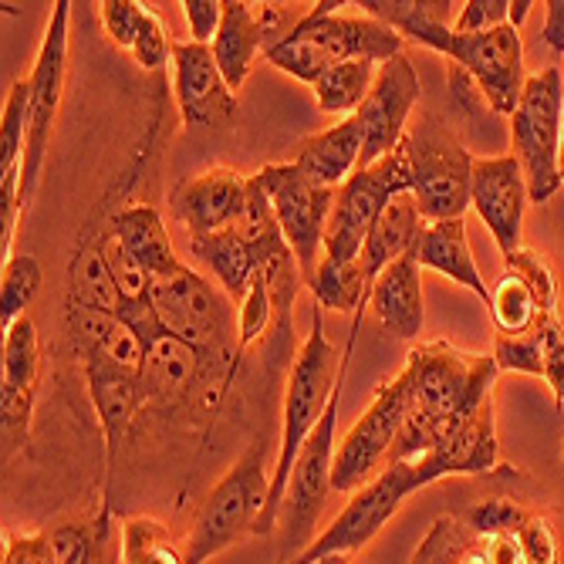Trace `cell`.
Masks as SVG:
<instances>
[{
    "instance_id": "obj_4",
    "label": "cell",
    "mask_w": 564,
    "mask_h": 564,
    "mask_svg": "<svg viewBox=\"0 0 564 564\" xmlns=\"http://www.w3.org/2000/svg\"><path fill=\"white\" fill-rule=\"evenodd\" d=\"M402 149L413 173V199L426 224L459 220L470 207L474 156L459 132L436 112H420L402 135Z\"/></svg>"
},
{
    "instance_id": "obj_7",
    "label": "cell",
    "mask_w": 564,
    "mask_h": 564,
    "mask_svg": "<svg viewBox=\"0 0 564 564\" xmlns=\"http://www.w3.org/2000/svg\"><path fill=\"white\" fill-rule=\"evenodd\" d=\"M281 247H288V240L258 176H250V207L240 224L210 237H189V250L196 253V261L207 264L224 294L237 304L247 297L250 284L264 274Z\"/></svg>"
},
{
    "instance_id": "obj_48",
    "label": "cell",
    "mask_w": 564,
    "mask_h": 564,
    "mask_svg": "<svg viewBox=\"0 0 564 564\" xmlns=\"http://www.w3.org/2000/svg\"><path fill=\"white\" fill-rule=\"evenodd\" d=\"M541 341H544V382L551 386L561 405L564 402V318L561 315H554L541 328Z\"/></svg>"
},
{
    "instance_id": "obj_26",
    "label": "cell",
    "mask_w": 564,
    "mask_h": 564,
    "mask_svg": "<svg viewBox=\"0 0 564 564\" xmlns=\"http://www.w3.org/2000/svg\"><path fill=\"white\" fill-rule=\"evenodd\" d=\"M68 325L78 341L82 358H98V362L119 366L126 372L142 376L145 348L135 332L112 312H95V307L68 304Z\"/></svg>"
},
{
    "instance_id": "obj_36",
    "label": "cell",
    "mask_w": 564,
    "mask_h": 564,
    "mask_svg": "<svg viewBox=\"0 0 564 564\" xmlns=\"http://www.w3.org/2000/svg\"><path fill=\"white\" fill-rule=\"evenodd\" d=\"M307 291L315 294L318 307H332V312H341V315H362V304L369 297L366 268H362V261L338 264V261L322 258Z\"/></svg>"
},
{
    "instance_id": "obj_33",
    "label": "cell",
    "mask_w": 564,
    "mask_h": 564,
    "mask_svg": "<svg viewBox=\"0 0 564 564\" xmlns=\"http://www.w3.org/2000/svg\"><path fill=\"white\" fill-rule=\"evenodd\" d=\"M376 72H379V65L369 62V58H355V62L335 65L332 72H325L312 85L318 109L325 116H335L338 122L351 119L358 109H362V101L369 98V91L376 85Z\"/></svg>"
},
{
    "instance_id": "obj_6",
    "label": "cell",
    "mask_w": 564,
    "mask_h": 564,
    "mask_svg": "<svg viewBox=\"0 0 564 564\" xmlns=\"http://www.w3.org/2000/svg\"><path fill=\"white\" fill-rule=\"evenodd\" d=\"M564 75L557 65L528 78L518 112L510 116V156L524 170L531 203H547L561 180Z\"/></svg>"
},
{
    "instance_id": "obj_18",
    "label": "cell",
    "mask_w": 564,
    "mask_h": 564,
    "mask_svg": "<svg viewBox=\"0 0 564 564\" xmlns=\"http://www.w3.org/2000/svg\"><path fill=\"white\" fill-rule=\"evenodd\" d=\"M470 207L480 214L484 227L490 230L503 258L521 250V230H524V214L531 207V189L521 163L510 152L507 156H484L474 163Z\"/></svg>"
},
{
    "instance_id": "obj_19",
    "label": "cell",
    "mask_w": 564,
    "mask_h": 564,
    "mask_svg": "<svg viewBox=\"0 0 564 564\" xmlns=\"http://www.w3.org/2000/svg\"><path fill=\"white\" fill-rule=\"evenodd\" d=\"M173 95L186 129H210L237 109V91L227 85L214 47L196 41H173Z\"/></svg>"
},
{
    "instance_id": "obj_47",
    "label": "cell",
    "mask_w": 564,
    "mask_h": 564,
    "mask_svg": "<svg viewBox=\"0 0 564 564\" xmlns=\"http://www.w3.org/2000/svg\"><path fill=\"white\" fill-rule=\"evenodd\" d=\"M510 24V0H467L459 4L453 34H484Z\"/></svg>"
},
{
    "instance_id": "obj_17",
    "label": "cell",
    "mask_w": 564,
    "mask_h": 564,
    "mask_svg": "<svg viewBox=\"0 0 564 564\" xmlns=\"http://www.w3.org/2000/svg\"><path fill=\"white\" fill-rule=\"evenodd\" d=\"M420 95H423L420 75H416L413 58H409L405 51H402V55H395L392 62L379 65L369 98L362 101V109L355 112L358 122H362V132H366V145H362L358 170H369L372 163L389 156V152L402 142Z\"/></svg>"
},
{
    "instance_id": "obj_49",
    "label": "cell",
    "mask_w": 564,
    "mask_h": 564,
    "mask_svg": "<svg viewBox=\"0 0 564 564\" xmlns=\"http://www.w3.org/2000/svg\"><path fill=\"white\" fill-rule=\"evenodd\" d=\"M0 564H58L47 531L37 534H4V561Z\"/></svg>"
},
{
    "instance_id": "obj_52",
    "label": "cell",
    "mask_w": 564,
    "mask_h": 564,
    "mask_svg": "<svg viewBox=\"0 0 564 564\" xmlns=\"http://www.w3.org/2000/svg\"><path fill=\"white\" fill-rule=\"evenodd\" d=\"M484 551H487L490 564H524V557H521V547H518L514 534L487 538V541H484Z\"/></svg>"
},
{
    "instance_id": "obj_32",
    "label": "cell",
    "mask_w": 564,
    "mask_h": 564,
    "mask_svg": "<svg viewBox=\"0 0 564 564\" xmlns=\"http://www.w3.org/2000/svg\"><path fill=\"white\" fill-rule=\"evenodd\" d=\"M199 355L186 341L166 335L152 348H145V362H142V392L149 399H176L189 392V386L199 376Z\"/></svg>"
},
{
    "instance_id": "obj_34",
    "label": "cell",
    "mask_w": 564,
    "mask_h": 564,
    "mask_svg": "<svg viewBox=\"0 0 564 564\" xmlns=\"http://www.w3.org/2000/svg\"><path fill=\"white\" fill-rule=\"evenodd\" d=\"M58 564H109V514L68 518L47 531Z\"/></svg>"
},
{
    "instance_id": "obj_11",
    "label": "cell",
    "mask_w": 564,
    "mask_h": 564,
    "mask_svg": "<svg viewBox=\"0 0 564 564\" xmlns=\"http://www.w3.org/2000/svg\"><path fill=\"white\" fill-rule=\"evenodd\" d=\"M345 369H348V351L341 358V379H345ZM341 379L335 386V395L325 409V416L318 423V430L312 433V440L304 443L297 464L291 470V480H288V497H284V510H281V521H284V531H281V541H284V557L278 564H288L294 561L307 544V538L315 534V524L325 510V500L332 490V464H335V426H338V399H341Z\"/></svg>"
},
{
    "instance_id": "obj_45",
    "label": "cell",
    "mask_w": 564,
    "mask_h": 564,
    "mask_svg": "<svg viewBox=\"0 0 564 564\" xmlns=\"http://www.w3.org/2000/svg\"><path fill=\"white\" fill-rule=\"evenodd\" d=\"M518 547H521V557L524 564H557L561 561V541H557V531L547 518L541 514H531V521L514 534Z\"/></svg>"
},
{
    "instance_id": "obj_22",
    "label": "cell",
    "mask_w": 564,
    "mask_h": 564,
    "mask_svg": "<svg viewBox=\"0 0 564 564\" xmlns=\"http://www.w3.org/2000/svg\"><path fill=\"white\" fill-rule=\"evenodd\" d=\"M497 456H500V446H497L494 395H490L456 430H449L423 459H413V464H420L430 484H436L446 477L490 474L497 467Z\"/></svg>"
},
{
    "instance_id": "obj_15",
    "label": "cell",
    "mask_w": 564,
    "mask_h": 564,
    "mask_svg": "<svg viewBox=\"0 0 564 564\" xmlns=\"http://www.w3.org/2000/svg\"><path fill=\"white\" fill-rule=\"evenodd\" d=\"M490 322L494 335H538L557 312V278L547 258L521 247L503 258V278L490 291Z\"/></svg>"
},
{
    "instance_id": "obj_56",
    "label": "cell",
    "mask_w": 564,
    "mask_h": 564,
    "mask_svg": "<svg viewBox=\"0 0 564 564\" xmlns=\"http://www.w3.org/2000/svg\"><path fill=\"white\" fill-rule=\"evenodd\" d=\"M561 180H564V132H561Z\"/></svg>"
},
{
    "instance_id": "obj_9",
    "label": "cell",
    "mask_w": 564,
    "mask_h": 564,
    "mask_svg": "<svg viewBox=\"0 0 564 564\" xmlns=\"http://www.w3.org/2000/svg\"><path fill=\"white\" fill-rule=\"evenodd\" d=\"M423 487H430V477L423 474L420 464H413V459L389 464L369 487L351 494L348 503L341 507V514L332 521V528L325 534H318L288 564H318L325 557L355 554L358 547H366L392 521V514L409 494H416Z\"/></svg>"
},
{
    "instance_id": "obj_14",
    "label": "cell",
    "mask_w": 564,
    "mask_h": 564,
    "mask_svg": "<svg viewBox=\"0 0 564 564\" xmlns=\"http://www.w3.org/2000/svg\"><path fill=\"white\" fill-rule=\"evenodd\" d=\"M440 55H446L449 65L470 75L490 112L507 119L518 112L528 85L521 31L503 24L484 34H449Z\"/></svg>"
},
{
    "instance_id": "obj_38",
    "label": "cell",
    "mask_w": 564,
    "mask_h": 564,
    "mask_svg": "<svg viewBox=\"0 0 564 564\" xmlns=\"http://www.w3.org/2000/svg\"><path fill=\"white\" fill-rule=\"evenodd\" d=\"M0 278H4V288H0V325L8 332L37 301L44 288V268L31 253H14L11 261H4V274Z\"/></svg>"
},
{
    "instance_id": "obj_51",
    "label": "cell",
    "mask_w": 564,
    "mask_h": 564,
    "mask_svg": "<svg viewBox=\"0 0 564 564\" xmlns=\"http://www.w3.org/2000/svg\"><path fill=\"white\" fill-rule=\"evenodd\" d=\"M547 18H544V34L541 41L554 51V55H564V0H551Z\"/></svg>"
},
{
    "instance_id": "obj_5",
    "label": "cell",
    "mask_w": 564,
    "mask_h": 564,
    "mask_svg": "<svg viewBox=\"0 0 564 564\" xmlns=\"http://www.w3.org/2000/svg\"><path fill=\"white\" fill-rule=\"evenodd\" d=\"M271 494L264 443H253L230 467V474L207 494L186 538V564H207L243 534H253Z\"/></svg>"
},
{
    "instance_id": "obj_55",
    "label": "cell",
    "mask_w": 564,
    "mask_h": 564,
    "mask_svg": "<svg viewBox=\"0 0 564 564\" xmlns=\"http://www.w3.org/2000/svg\"><path fill=\"white\" fill-rule=\"evenodd\" d=\"M318 564H348V557H325V561H318Z\"/></svg>"
},
{
    "instance_id": "obj_37",
    "label": "cell",
    "mask_w": 564,
    "mask_h": 564,
    "mask_svg": "<svg viewBox=\"0 0 564 564\" xmlns=\"http://www.w3.org/2000/svg\"><path fill=\"white\" fill-rule=\"evenodd\" d=\"M72 304L95 307V312H112V315H119L122 307V294L116 288V278L98 240L82 247L78 258L72 261Z\"/></svg>"
},
{
    "instance_id": "obj_44",
    "label": "cell",
    "mask_w": 564,
    "mask_h": 564,
    "mask_svg": "<svg viewBox=\"0 0 564 564\" xmlns=\"http://www.w3.org/2000/svg\"><path fill=\"white\" fill-rule=\"evenodd\" d=\"M274 318V301H271V288H268V274H261L250 284L247 297L237 304V332H240V345L258 341L268 325Z\"/></svg>"
},
{
    "instance_id": "obj_24",
    "label": "cell",
    "mask_w": 564,
    "mask_h": 564,
    "mask_svg": "<svg viewBox=\"0 0 564 564\" xmlns=\"http://www.w3.org/2000/svg\"><path fill=\"white\" fill-rule=\"evenodd\" d=\"M82 362H85L88 395H91V405H95L98 426H101V433H106L109 464H112L116 449H119V440L126 436L129 423L139 413V405L145 402L142 379L135 372L119 369V366L98 362V358H82Z\"/></svg>"
},
{
    "instance_id": "obj_1",
    "label": "cell",
    "mask_w": 564,
    "mask_h": 564,
    "mask_svg": "<svg viewBox=\"0 0 564 564\" xmlns=\"http://www.w3.org/2000/svg\"><path fill=\"white\" fill-rule=\"evenodd\" d=\"M402 376L409 382V416L389 464L423 459L449 430L494 395L500 369L494 355L459 351L449 341H426L409 351Z\"/></svg>"
},
{
    "instance_id": "obj_27",
    "label": "cell",
    "mask_w": 564,
    "mask_h": 564,
    "mask_svg": "<svg viewBox=\"0 0 564 564\" xmlns=\"http://www.w3.org/2000/svg\"><path fill=\"white\" fill-rule=\"evenodd\" d=\"M210 47H214V58H217L227 85L234 91L243 88L253 58L268 51V31H264L261 4H247V0H227L220 31H217Z\"/></svg>"
},
{
    "instance_id": "obj_40",
    "label": "cell",
    "mask_w": 564,
    "mask_h": 564,
    "mask_svg": "<svg viewBox=\"0 0 564 564\" xmlns=\"http://www.w3.org/2000/svg\"><path fill=\"white\" fill-rule=\"evenodd\" d=\"M474 534L459 518H436L426 538L420 541L413 564H459L464 551L470 547Z\"/></svg>"
},
{
    "instance_id": "obj_8",
    "label": "cell",
    "mask_w": 564,
    "mask_h": 564,
    "mask_svg": "<svg viewBox=\"0 0 564 564\" xmlns=\"http://www.w3.org/2000/svg\"><path fill=\"white\" fill-rule=\"evenodd\" d=\"M402 193H413V173H409L405 149L399 142L389 156H382L369 170H355L351 180L338 189L325 234V258L338 264L362 261V247L372 227Z\"/></svg>"
},
{
    "instance_id": "obj_25",
    "label": "cell",
    "mask_w": 564,
    "mask_h": 564,
    "mask_svg": "<svg viewBox=\"0 0 564 564\" xmlns=\"http://www.w3.org/2000/svg\"><path fill=\"white\" fill-rule=\"evenodd\" d=\"M362 145H366L362 122H358V116H351V119L332 122L325 132L307 135L294 152V166H301L307 176L332 189H341L358 170Z\"/></svg>"
},
{
    "instance_id": "obj_29",
    "label": "cell",
    "mask_w": 564,
    "mask_h": 564,
    "mask_svg": "<svg viewBox=\"0 0 564 564\" xmlns=\"http://www.w3.org/2000/svg\"><path fill=\"white\" fill-rule=\"evenodd\" d=\"M358 8L399 31L405 41L423 44L430 51H443L456 24L453 14H459V4H453V0H362Z\"/></svg>"
},
{
    "instance_id": "obj_10",
    "label": "cell",
    "mask_w": 564,
    "mask_h": 564,
    "mask_svg": "<svg viewBox=\"0 0 564 564\" xmlns=\"http://www.w3.org/2000/svg\"><path fill=\"white\" fill-rule=\"evenodd\" d=\"M253 176H258V183L264 186V193L271 199L281 234L294 253L304 288H307L325 258V234H328V220L335 210L338 189L312 180L294 163H271Z\"/></svg>"
},
{
    "instance_id": "obj_12",
    "label": "cell",
    "mask_w": 564,
    "mask_h": 564,
    "mask_svg": "<svg viewBox=\"0 0 564 564\" xmlns=\"http://www.w3.org/2000/svg\"><path fill=\"white\" fill-rule=\"evenodd\" d=\"M405 416H409V382L399 372L386 386L376 389V399L369 402L362 420H358L338 443L335 464H332L335 494H358L379 477L382 464L389 467Z\"/></svg>"
},
{
    "instance_id": "obj_39",
    "label": "cell",
    "mask_w": 564,
    "mask_h": 564,
    "mask_svg": "<svg viewBox=\"0 0 564 564\" xmlns=\"http://www.w3.org/2000/svg\"><path fill=\"white\" fill-rule=\"evenodd\" d=\"M531 521L528 510L514 500V497H490V500H480L467 510V531L477 538V541H487V538H500V534H518L524 524Z\"/></svg>"
},
{
    "instance_id": "obj_42",
    "label": "cell",
    "mask_w": 564,
    "mask_h": 564,
    "mask_svg": "<svg viewBox=\"0 0 564 564\" xmlns=\"http://www.w3.org/2000/svg\"><path fill=\"white\" fill-rule=\"evenodd\" d=\"M98 243H101V253H106V261H109V271H112V278H116V288H119L122 301L149 297L152 278L145 274V268L132 258V253L122 247V240L109 230Z\"/></svg>"
},
{
    "instance_id": "obj_3",
    "label": "cell",
    "mask_w": 564,
    "mask_h": 564,
    "mask_svg": "<svg viewBox=\"0 0 564 564\" xmlns=\"http://www.w3.org/2000/svg\"><path fill=\"white\" fill-rule=\"evenodd\" d=\"M338 379H341V358H338L335 345L325 338L322 307H315L312 332H307V341L294 355L288 389H284L281 449H278V467H274V477H271V494H268V503H264V514H261L258 528H253V534H258V538H271L278 531L291 470L297 464L304 443L312 440V433L318 430L325 409H328V402L335 395Z\"/></svg>"
},
{
    "instance_id": "obj_43",
    "label": "cell",
    "mask_w": 564,
    "mask_h": 564,
    "mask_svg": "<svg viewBox=\"0 0 564 564\" xmlns=\"http://www.w3.org/2000/svg\"><path fill=\"white\" fill-rule=\"evenodd\" d=\"M129 55L135 58V65L142 72H160L173 58V41H170L163 21L156 18V11H149V8L142 11V21H139V31H135Z\"/></svg>"
},
{
    "instance_id": "obj_46",
    "label": "cell",
    "mask_w": 564,
    "mask_h": 564,
    "mask_svg": "<svg viewBox=\"0 0 564 564\" xmlns=\"http://www.w3.org/2000/svg\"><path fill=\"white\" fill-rule=\"evenodd\" d=\"M142 11H145V4H135V0H101L98 4L101 28H106L112 44H119L122 51H132Z\"/></svg>"
},
{
    "instance_id": "obj_50",
    "label": "cell",
    "mask_w": 564,
    "mask_h": 564,
    "mask_svg": "<svg viewBox=\"0 0 564 564\" xmlns=\"http://www.w3.org/2000/svg\"><path fill=\"white\" fill-rule=\"evenodd\" d=\"M183 14L189 24V41L196 44H214L220 21H224V4L220 0H183Z\"/></svg>"
},
{
    "instance_id": "obj_2",
    "label": "cell",
    "mask_w": 564,
    "mask_h": 564,
    "mask_svg": "<svg viewBox=\"0 0 564 564\" xmlns=\"http://www.w3.org/2000/svg\"><path fill=\"white\" fill-rule=\"evenodd\" d=\"M338 8H345L341 0H318L312 11L301 14L297 28L284 41L264 51V58L278 72L315 85L335 65L355 58L386 65L405 51V37L389 24L369 14H338Z\"/></svg>"
},
{
    "instance_id": "obj_20",
    "label": "cell",
    "mask_w": 564,
    "mask_h": 564,
    "mask_svg": "<svg viewBox=\"0 0 564 564\" xmlns=\"http://www.w3.org/2000/svg\"><path fill=\"white\" fill-rule=\"evenodd\" d=\"M250 207V176L230 166H214L203 176L180 183L170 196V217L186 227L189 237L220 234L247 217Z\"/></svg>"
},
{
    "instance_id": "obj_54",
    "label": "cell",
    "mask_w": 564,
    "mask_h": 564,
    "mask_svg": "<svg viewBox=\"0 0 564 564\" xmlns=\"http://www.w3.org/2000/svg\"><path fill=\"white\" fill-rule=\"evenodd\" d=\"M459 564H490L487 551H484V541H470V547L464 551V557H459Z\"/></svg>"
},
{
    "instance_id": "obj_35",
    "label": "cell",
    "mask_w": 564,
    "mask_h": 564,
    "mask_svg": "<svg viewBox=\"0 0 564 564\" xmlns=\"http://www.w3.org/2000/svg\"><path fill=\"white\" fill-rule=\"evenodd\" d=\"M119 564H186V544L156 518H126L119 531Z\"/></svg>"
},
{
    "instance_id": "obj_16",
    "label": "cell",
    "mask_w": 564,
    "mask_h": 564,
    "mask_svg": "<svg viewBox=\"0 0 564 564\" xmlns=\"http://www.w3.org/2000/svg\"><path fill=\"white\" fill-rule=\"evenodd\" d=\"M149 301L156 307L163 328L196 351H207L227 332V304L207 278H199L189 264L176 274L156 278L149 288Z\"/></svg>"
},
{
    "instance_id": "obj_23",
    "label": "cell",
    "mask_w": 564,
    "mask_h": 564,
    "mask_svg": "<svg viewBox=\"0 0 564 564\" xmlns=\"http://www.w3.org/2000/svg\"><path fill=\"white\" fill-rule=\"evenodd\" d=\"M372 312L379 325L402 338V341H416L426 322V307H423V264L420 253L409 250L399 261H392L372 284Z\"/></svg>"
},
{
    "instance_id": "obj_13",
    "label": "cell",
    "mask_w": 564,
    "mask_h": 564,
    "mask_svg": "<svg viewBox=\"0 0 564 564\" xmlns=\"http://www.w3.org/2000/svg\"><path fill=\"white\" fill-rule=\"evenodd\" d=\"M68 21H72L68 0L51 4V21L37 51V62L34 72L28 75L31 106H28V142H24V166H21V210H28V203L37 193L41 166L47 156V139L62 106V88L68 75Z\"/></svg>"
},
{
    "instance_id": "obj_41",
    "label": "cell",
    "mask_w": 564,
    "mask_h": 564,
    "mask_svg": "<svg viewBox=\"0 0 564 564\" xmlns=\"http://www.w3.org/2000/svg\"><path fill=\"white\" fill-rule=\"evenodd\" d=\"M494 362L500 372H524L544 379V341L538 335H494Z\"/></svg>"
},
{
    "instance_id": "obj_53",
    "label": "cell",
    "mask_w": 564,
    "mask_h": 564,
    "mask_svg": "<svg viewBox=\"0 0 564 564\" xmlns=\"http://www.w3.org/2000/svg\"><path fill=\"white\" fill-rule=\"evenodd\" d=\"M531 0H510V28L514 31H521L524 28V21L531 18Z\"/></svg>"
},
{
    "instance_id": "obj_21",
    "label": "cell",
    "mask_w": 564,
    "mask_h": 564,
    "mask_svg": "<svg viewBox=\"0 0 564 564\" xmlns=\"http://www.w3.org/2000/svg\"><path fill=\"white\" fill-rule=\"evenodd\" d=\"M41 369V338L24 315L4 332V386H0V413H4V453L14 456L31 440V409Z\"/></svg>"
},
{
    "instance_id": "obj_30",
    "label": "cell",
    "mask_w": 564,
    "mask_h": 564,
    "mask_svg": "<svg viewBox=\"0 0 564 564\" xmlns=\"http://www.w3.org/2000/svg\"><path fill=\"white\" fill-rule=\"evenodd\" d=\"M426 230V220L416 207L413 193H402L395 196L386 214L379 217V224L372 227L366 247H362V268H366V281H369V294H372V284L376 278L392 264L399 261L402 253L409 250H420V237Z\"/></svg>"
},
{
    "instance_id": "obj_28",
    "label": "cell",
    "mask_w": 564,
    "mask_h": 564,
    "mask_svg": "<svg viewBox=\"0 0 564 564\" xmlns=\"http://www.w3.org/2000/svg\"><path fill=\"white\" fill-rule=\"evenodd\" d=\"M416 253H420L423 271H436V274L449 278L453 284L474 291L484 304H490V288L484 284L480 268L474 261V250H470V237H467L464 217H459V220L426 224Z\"/></svg>"
},
{
    "instance_id": "obj_31",
    "label": "cell",
    "mask_w": 564,
    "mask_h": 564,
    "mask_svg": "<svg viewBox=\"0 0 564 564\" xmlns=\"http://www.w3.org/2000/svg\"><path fill=\"white\" fill-rule=\"evenodd\" d=\"M112 234L122 240V247L132 253V258L145 268V274L156 281L166 274H176L180 268H186L170 240V230L163 224V214L156 207H145V203H135V207H122L112 217Z\"/></svg>"
}]
</instances>
